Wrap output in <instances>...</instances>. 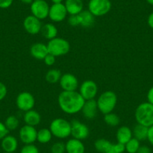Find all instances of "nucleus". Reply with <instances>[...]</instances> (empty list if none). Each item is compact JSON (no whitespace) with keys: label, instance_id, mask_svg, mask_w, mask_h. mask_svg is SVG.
I'll return each mask as SVG.
<instances>
[{"label":"nucleus","instance_id":"obj_1","mask_svg":"<svg viewBox=\"0 0 153 153\" xmlns=\"http://www.w3.org/2000/svg\"><path fill=\"white\" fill-rule=\"evenodd\" d=\"M85 99L77 91H62L59 95L58 104L65 113L74 115L82 110Z\"/></svg>","mask_w":153,"mask_h":153},{"label":"nucleus","instance_id":"obj_2","mask_svg":"<svg viewBox=\"0 0 153 153\" xmlns=\"http://www.w3.org/2000/svg\"><path fill=\"white\" fill-rule=\"evenodd\" d=\"M137 124L150 127L153 125V104L148 101L137 106L134 113Z\"/></svg>","mask_w":153,"mask_h":153},{"label":"nucleus","instance_id":"obj_3","mask_svg":"<svg viewBox=\"0 0 153 153\" xmlns=\"http://www.w3.org/2000/svg\"><path fill=\"white\" fill-rule=\"evenodd\" d=\"M117 95L113 91L102 92L96 100L98 110L104 115L113 111L117 104Z\"/></svg>","mask_w":153,"mask_h":153},{"label":"nucleus","instance_id":"obj_4","mask_svg":"<svg viewBox=\"0 0 153 153\" xmlns=\"http://www.w3.org/2000/svg\"><path fill=\"white\" fill-rule=\"evenodd\" d=\"M49 129L53 136L58 139H66L71 134V125L70 122L63 118H56L51 122Z\"/></svg>","mask_w":153,"mask_h":153},{"label":"nucleus","instance_id":"obj_5","mask_svg":"<svg viewBox=\"0 0 153 153\" xmlns=\"http://www.w3.org/2000/svg\"><path fill=\"white\" fill-rule=\"evenodd\" d=\"M47 46L49 53L56 57L66 55L71 50L70 43L65 38L59 37H56L50 40Z\"/></svg>","mask_w":153,"mask_h":153},{"label":"nucleus","instance_id":"obj_6","mask_svg":"<svg viewBox=\"0 0 153 153\" xmlns=\"http://www.w3.org/2000/svg\"><path fill=\"white\" fill-rule=\"evenodd\" d=\"M112 8L110 0H89L88 10L95 17H102L110 12Z\"/></svg>","mask_w":153,"mask_h":153},{"label":"nucleus","instance_id":"obj_7","mask_svg":"<svg viewBox=\"0 0 153 153\" xmlns=\"http://www.w3.org/2000/svg\"><path fill=\"white\" fill-rule=\"evenodd\" d=\"M32 15L42 20L48 17L50 11V5L46 0H34L30 5Z\"/></svg>","mask_w":153,"mask_h":153},{"label":"nucleus","instance_id":"obj_8","mask_svg":"<svg viewBox=\"0 0 153 153\" xmlns=\"http://www.w3.org/2000/svg\"><path fill=\"white\" fill-rule=\"evenodd\" d=\"M16 104L19 110L26 112L32 110L35 105V99L32 93L29 92H22L16 98Z\"/></svg>","mask_w":153,"mask_h":153},{"label":"nucleus","instance_id":"obj_9","mask_svg":"<svg viewBox=\"0 0 153 153\" xmlns=\"http://www.w3.org/2000/svg\"><path fill=\"white\" fill-rule=\"evenodd\" d=\"M98 92L96 83L93 80H87L83 81L79 88V92L85 101L95 99Z\"/></svg>","mask_w":153,"mask_h":153},{"label":"nucleus","instance_id":"obj_10","mask_svg":"<svg viewBox=\"0 0 153 153\" xmlns=\"http://www.w3.org/2000/svg\"><path fill=\"white\" fill-rule=\"evenodd\" d=\"M71 136L75 139L83 140H86L89 135V128L86 124L81 123L79 120H74L71 123Z\"/></svg>","mask_w":153,"mask_h":153},{"label":"nucleus","instance_id":"obj_11","mask_svg":"<svg viewBox=\"0 0 153 153\" xmlns=\"http://www.w3.org/2000/svg\"><path fill=\"white\" fill-rule=\"evenodd\" d=\"M67 10L63 3L53 4L50 6L48 17L53 23H60L66 18L68 15Z\"/></svg>","mask_w":153,"mask_h":153},{"label":"nucleus","instance_id":"obj_12","mask_svg":"<svg viewBox=\"0 0 153 153\" xmlns=\"http://www.w3.org/2000/svg\"><path fill=\"white\" fill-rule=\"evenodd\" d=\"M37 134L38 131L36 130L35 127L25 125L20 128L19 131V137L24 145L32 144L37 141Z\"/></svg>","mask_w":153,"mask_h":153},{"label":"nucleus","instance_id":"obj_13","mask_svg":"<svg viewBox=\"0 0 153 153\" xmlns=\"http://www.w3.org/2000/svg\"><path fill=\"white\" fill-rule=\"evenodd\" d=\"M59 85L62 91H76L78 88L79 82L76 76L71 73H65L62 74L59 80Z\"/></svg>","mask_w":153,"mask_h":153},{"label":"nucleus","instance_id":"obj_14","mask_svg":"<svg viewBox=\"0 0 153 153\" xmlns=\"http://www.w3.org/2000/svg\"><path fill=\"white\" fill-rule=\"evenodd\" d=\"M42 20L34 17L33 15H29L26 17L23 20V27L26 32L30 35H37L40 33L42 28Z\"/></svg>","mask_w":153,"mask_h":153},{"label":"nucleus","instance_id":"obj_15","mask_svg":"<svg viewBox=\"0 0 153 153\" xmlns=\"http://www.w3.org/2000/svg\"><path fill=\"white\" fill-rule=\"evenodd\" d=\"M98 108L97 105L96 100L92 99L85 101L81 112L83 117L87 120H93L95 118L98 113Z\"/></svg>","mask_w":153,"mask_h":153},{"label":"nucleus","instance_id":"obj_16","mask_svg":"<svg viewBox=\"0 0 153 153\" xmlns=\"http://www.w3.org/2000/svg\"><path fill=\"white\" fill-rule=\"evenodd\" d=\"M30 53L32 57L38 60H43L49 53L47 45L41 42L35 43L31 46Z\"/></svg>","mask_w":153,"mask_h":153},{"label":"nucleus","instance_id":"obj_17","mask_svg":"<svg viewBox=\"0 0 153 153\" xmlns=\"http://www.w3.org/2000/svg\"><path fill=\"white\" fill-rule=\"evenodd\" d=\"M66 153H85L86 148L82 140L71 138L65 143Z\"/></svg>","mask_w":153,"mask_h":153},{"label":"nucleus","instance_id":"obj_18","mask_svg":"<svg viewBox=\"0 0 153 153\" xmlns=\"http://www.w3.org/2000/svg\"><path fill=\"white\" fill-rule=\"evenodd\" d=\"M1 147L5 152H15L18 148V140L13 135L8 134L1 141Z\"/></svg>","mask_w":153,"mask_h":153},{"label":"nucleus","instance_id":"obj_19","mask_svg":"<svg viewBox=\"0 0 153 153\" xmlns=\"http://www.w3.org/2000/svg\"><path fill=\"white\" fill-rule=\"evenodd\" d=\"M64 5L69 15H76L83 11L82 0H65Z\"/></svg>","mask_w":153,"mask_h":153},{"label":"nucleus","instance_id":"obj_20","mask_svg":"<svg viewBox=\"0 0 153 153\" xmlns=\"http://www.w3.org/2000/svg\"><path fill=\"white\" fill-rule=\"evenodd\" d=\"M23 120L26 125L35 127L40 124L42 121V117L38 111L32 109L29 111L25 112L23 115Z\"/></svg>","mask_w":153,"mask_h":153},{"label":"nucleus","instance_id":"obj_21","mask_svg":"<svg viewBox=\"0 0 153 153\" xmlns=\"http://www.w3.org/2000/svg\"><path fill=\"white\" fill-rule=\"evenodd\" d=\"M116 137H117V143L125 145L126 143L128 142L133 137L132 130L128 126H121L117 130V134H116Z\"/></svg>","mask_w":153,"mask_h":153},{"label":"nucleus","instance_id":"obj_22","mask_svg":"<svg viewBox=\"0 0 153 153\" xmlns=\"http://www.w3.org/2000/svg\"><path fill=\"white\" fill-rule=\"evenodd\" d=\"M78 16L80 19V26L84 28H89L93 26L95 17L89 10H83L78 14Z\"/></svg>","mask_w":153,"mask_h":153},{"label":"nucleus","instance_id":"obj_23","mask_svg":"<svg viewBox=\"0 0 153 153\" xmlns=\"http://www.w3.org/2000/svg\"><path fill=\"white\" fill-rule=\"evenodd\" d=\"M41 33L44 38L50 41L53 38H56L58 35V29L53 23H48L42 26Z\"/></svg>","mask_w":153,"mask_h":153},{"label":"nucleus","instance_id":"obj_24","mask_svg":"<svg viewBox=\"0 0 153 153\" xmlns=\"http://www.w3.org/2000/svg\"><path fill=\"white\" fill-rule=\"evenodd\" d=\"M148 129L149 128L146 126L137 124L132 130L133 137L136 138L139 141L146 140H147V136H148Z\"/></svg>","mask_w":153,"mask_h":153},{"label":"nucleus","instance_id":"obj_25","mask_svg":"<svg viewBox=\"0 0 153 153\" xmlns=\"http://www.w3.org/2000/svg\"><path fill=\"white\" fill-rule=\"evenodd\" d=\"M53 137V136L51 130L49 128H42L38 131L37 141L42 144H46L51 142Z\"/></svg>","mask_w":153,"mask_h":153},{"label":"nucleus","instance_id":"obj_26","mask_svg":"<svg viewBox=\"0 0 153 153\" xmlns=\"http://www.w3.org/2000/svg\"><path fill=\"white\" fill-rule=\"evenodd\" d=\"M62 76V73L59 69H50L45 75V80L50 84H56L59 82Z\"/></svg>","mask_w":153,"mask_h":153},{"label":"nucleus","instance_id":"obj_27","mask_svg":"<svg viewBox=\"0 0 153 153\" xmlns=\"http://www.w3.org/2000/svg\"><path fill=\"white\" fill-rule=\"evenodd\" d=\"M112 145V143L107 140L104 139V138H100L98 139L94 143L95 149L100 153H106L110 146Z\"/></svg>","mask_w":153,"mask_h":153},{"label":"nucleus","instance_id":"obj_28","mask_svg":"<svg viewBox=\"0 0 153 153\" xmlns=\"http://www.w3.org/2000/svg\"><path fill=\"white\" fill-rule=\"evenodd\" d=\"M104 121L107 126L110 127H117L120 124V119L118 115L111 112L104 115Z\"/></svg>","mask_w":153,"mask_h":153},{"label":"nucleus","instance_id":"obj_29","mask_svg":"<svg viewBox=\"0 0 153 153\" xmlns=\"http://www.w3.org/2000/svg\"><path fill=\"white\" fill-rule=\"evenodd\" d=\"M140 146V141L134 137H132L128 142L125 144V149L127 153H137Z\"/></svg>","mask_w":153,"mask_h":153},{"label":"nucleus","instance_id":"obj_30","mask_svg":"<svg viewBox=\"0 0 153 153\" xmlns=\"http://www.w3.org/2000/svg\"><path fill=\"white\" fill-rule=\"evenodd\" d=\"M5 125L9 131H14L19 127L20 121L17 117L14 116V115H11V116L7 117L5 122Z\"/></svg>","mask_w":153,"mask_h":153},{"label":"nucleus","instance_id":"obj_31","mask_svg":"<svg viewBox=\"0 0 153 153\" xmlns=\"http://www.w3.org/2000/svg\"><path fill=\"white\" fill-rule=\"evenodd\" d=\"M65 143L63 142H56L51 146V153H65Z\"/></svg>","mask_w":153,"mask_h":153},{"label":"nucleus","instance_id":"obj_32","mask_svg":"<svg viewBox=\"0 0 153 153\" xmlns=\"http://www.w3.org/2000/svg\"><path fill=\"white\" fill-rule=\"evenodd\" d=\"M125 151H126L125 145L117 143H112L106 153H123Z\"/></svg>","mask_w":153,"mask_h":153},{"label":"nucleus","instance_id":"obj_33","mask_svg":"<svg viewBox=\"0 0 153 153\" xmlns=\"http://www.w3.org/2000/svg\"><path fill=\"white\" fill-rule=\"evenodd\" d=\"M20 153H40L38 147L34 143L26 144L20 149Z\"/></svg>","mask_w":153,"mask_h":153},{"label":"nucleus","instance_id":"obj_34","mask_svg":"<svg viewBox=\"0 0 153 153\" xmlns=\"http://www.w3.org/2000/svg\"><path fill=\"white\" fill-rule=\"evenodd\" d=\"M68 23L71 26H80V19L78 14L76 15H69L68 18Z\"/></svg>","mask_w":153,"mask_h":153},{"label":"nucleus","instance_id":"obj_35","mask_svg":"<svg viewBox=\"0 0 153 153\" xmlns=\"http://www.w3.org/2000/svg\"><path fill=\"white\" fill-rule=\"evenodd\" d=\"M44 62L46 65L48 66H52L55 64L56 62V56L51 53H48V55L45 56V58L43 59Z\"/></svg>","mask_w":153,"mask_h":153},{"label":"nucleus","instance_id":"obj_36","mask_svg":"<svg viewBox=\"0 0 153 153\" xmlns=\"http://www.w3.org/2000/svg\"><path fill=\"white\" fill-rule=\"evenodd\" d=\"M8 133H9V131L6 128L5 123L0 122V140H2L5 136H7Z\"/></svg>","mask_w":153,"mask_h":153},{"label":"nucleus","instance_id":"obj_37","mask_svg":"<svg viewBox=\"0 0 153 153\" xmlns=\"http://www.w3.org/2000/svg\"><path fill=\"white\" fill-rule=\"evenodd\" d=\"M8 93V89L3 83L0 82V101H2L6 97Z\"/></svg>","mask_w":153,"mask_h":153},{"label":"nucleus","instance_id":"obj_38","mask_svg":"<svg viewBox=\"0 0 153 153\" xmlns=\"http://www.w3.org/2000/svg\"><path fill=\"white\" fill-rule=\"evenodd\" d=\"M14 0H0V8L5 9L11 6Z\"/></svg>","mask_w":153,"mask_h":153},{"label":"nucleus","instance_id":"obj_39","mask_svg":"<svg viewBox=\"0 0 153 153\" xmlns=\"http://www.w3.org/2000/svg\"><path fill=\"white\" fill-rule=\"evenodd\" d=\"M147 140L149 142L152 146H153V125L148 129V136H147Z\"/></svg>","mask_w":153,"mask_h":153},{"label":"nucleus","instance_id":"obj_40","mask_svg":"<svg viewBox=\"0 0 153 153\" xmlns=\"http://www.w3.org/2000/svg\"><path fill=\"white\" fill-rule=\"evenodd\" d=\"M151 152H152L151 149L146 145L140 146L139 149H138L137 152V153H151Z\"/></svg>","mask_w":153,"mask_h":153},{"label":"nucleus","instance_id":"obj_41","mask_svg":"<svg viewBox=\"0 0 153 153\" xmlns=\"http://www.w3.org/2000/svg\"><path fill=\"white\" fill-rule=\"evenodd\" d=\"M147 100H148L149 103L153 104V86L150 88L149 90L148 91V93H147Z\"/></svg>","mask_w":153,"mask_h":153},{"label":"nucleus","instance_id":"obj_42","mask_svg":"<svg viewBox=\"0 0 153 153\" xmlns=\"http://www.w3.org/2000/svg\"><path fill=\"white\" fill-rule=\"evenodd\" d=\"M147 23H148L149 26L151 29H153V12H152L151 14L149 15L148 20H147Z\"/></svg>","mask_w":153,"mask_h":153},{"label":"nucleus","instance_id":"obj_43","mask_svg":"<svg viewBox=\"0 0 153 153\" xmlns=\"http://www.w3.org/2000/svg\"><path fill=\"white\" fill-rule=\"evenodd\" d=\"M20 2L26 5H31L34 2V0H20Z\"/></svg>","mask_w":153,"mask_h":153},{"label":"nucleus","instance_id":"obj_44","mask_svg":"<svg viewBox=\"0 0 153 153\" xmlns=\"http://www.w3.org/2000/svg\"><path fill=\"white\" fill-rule=\"evenodd\" d=\"M51 2H53V4H60L62 3L63 0H51Z\"/></svg>","mask_w":153,"mask_h":153},{"label":"nucleus","instance_id":"obj_45","mask_svg":"<svg viewBox=\"0 0 153 153\" xmlns=\"http://www.w3.org/2000/svg\"><path fill=\"white\" fill-rule=\"evenodd\" d=\"M146 1L147 2V3L149 4V5H152L153 6V0H146Z\"/></svg>","mask_w":153,"mask_h":153},{"label":"nucleus","instance_id":"obj_46","mask_svg":"<svg viewBox=\"0 0 153 153\" xmlns=\"http://www.w3.org/2000/svg\"><path fill=\"white\" fill-rule=\"evenodd\" d=\"M2 153H15V152H3Z\"/></svg>","mask_w":153,"mask_h":153},{"label":"nucleus","instance_id":"obj_47","mask_svg":"<svg viewBox=\"0 0 153 153\" xmlns=\"http://www.w3.org/2000/svg\"><path fill=\"white\" fill-rule=\"evenodd\" d=\"M82 1H83V0H82Z\"/></svg>","mask_w":153,"mask_h":153}]
</instances>
